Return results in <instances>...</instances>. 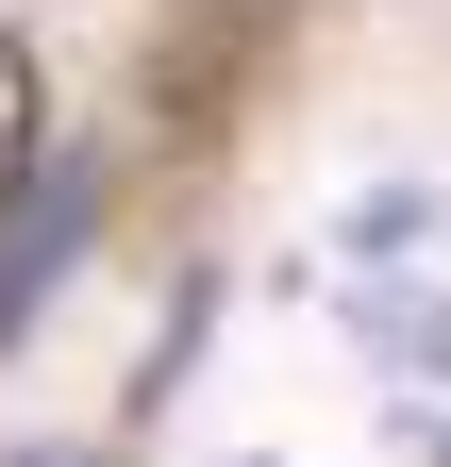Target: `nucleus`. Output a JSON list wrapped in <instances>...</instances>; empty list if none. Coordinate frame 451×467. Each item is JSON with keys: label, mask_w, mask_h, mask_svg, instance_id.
<instances>
[{"label": "nucleus", "mask_w": 451, "mask_h": 467, "mask_svg": "<svg viewBox=\"0 0 451 467\" xmlns=\"http://www.w3.org/2000/svg\"><path fill=\"white\" fill-rule=\"evenodd\" d=\"M84 234H100V167L34 134L17 167H0V350H17V334L50 317V284L84 267Z\"/></svg>", "instance_id": "1"}, {"label": "nucleus", "mask_w": 451, "mask_h": 467, "mask_svg": "<svg viewBox=\"0 0 451 467\" xmlns=\"http://www.w3.org/2000/svg\"><path fill=\"white\" fill-rule=\"evenodd\" d=\"M334 317H351L384 368H418V384H451V301H418V284H334Z\"/></svg>", "instance_id": "2"}, {"label": "nucleus", "mask_w": 451, "mask_h": 467, "mask_svg": "<svg viewBox=\"0 0 451 467\" xmlns=\"http://www.w3.org/2000/svg\"><path fill=\"white\" fill-rule=\"evenodd\" d=\"M418 234H435V201H418V184H384V201H351V251H418Z\"/></svg>", "instance_id": "3"}, {"label": "nucleus", "mask_w": 451, "mask_h": 467, "mask_svg": "<svg viewBox=\"0 0 451 467\" xmlns=\"http://www.w3.org/2000/svg\"><path fill=\"white\" fill-rule=\"evenodd\" d=\"M34 150V67H17V34H0V167Z\"/></svg>", "instance_id": "4"}, {"label": "nucleus", "mask_w": 451, "mask_h": 467, "mask_svg": "<svg viewBox=\"0 0 451 467\" xmlns=\"http://www.w3.org/2000/svg\"><path fill=\"white\" fill-rule=\"evenodd\" d=\"M0 467H118V451H68V434H34V451H0Z\"/></svg>", "instance_id": "5"}, {"label": "nucleus", "mask_w": 451, "mask_h": 467, "mask_svg": "<svg viewBox=\"0 0 451 467\" xmlns=\"http://www.w3.org/2000/svg\"><path fill=\"white\" fill-rule=\"evenodd\" d=\"M418 451H435V467H451V418H418Z\"/></svg>", "instance_id": "6"}]
</instances>
